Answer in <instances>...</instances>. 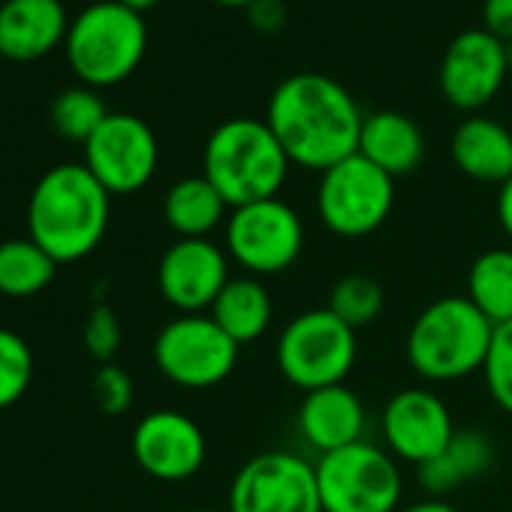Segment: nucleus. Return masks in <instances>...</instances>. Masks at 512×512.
Segmentation results:
<instances>
[{
    "label": "nucleus",
    "instance_id": "f257e3e1",
    "mask_svg": "<svg viewBox=\"0 0 512 512\" xmlns=\"http://www.w3.org/2000/svg\"><path fill=\"white\" fill-rule=\"evenodd\" d=\"M266 124L293 166L326 172L359 151L365 115L341 82L323 73H296L272 91Z\"/></svg>",
    "mask_w": 512,
    "mask_h": 512
},
{
    "label": "nucleus",
    "instance_id": "f03ea898",
    "mask_svg": "<svg viewBox=\"0 0 512 512\" xmlns=\"http://www.w3.org/2000/svg\"><path fill=\"white\" fill-rule=\"evenodd\" d=\"M112 193L85 163L52 166L28 199V235L58 266L91 256L106 238Z\"/></svg>",
    "mask_w": 512,
    "mask_h": 512
},
{
    "label": "nucleus",
    "instance_id": "7ed1b4c3",
    "mask_svg": "<svg viewBox=\"0 0 512 512\" xmlns=\"http://www.w3.org/2000/svg\"><path fill=\"white\" fill-rule=\"evenodd\" d=\"M290 166L266 118H229L217 124L202 151V175L229 208L275 199L287 184Z\"/></svg>",
    "mask_w": 512,
    "mask_h": 512
},
{
    "label": "nucleus",
    "instance_id": "20e7f679",
    "mask_svg": "<svg viewBox=\"0 0 512 512\" xmlns=\"http://www.w3.org/2000/svg\"><path fill=\"white\" fill-rule=\"evenodd\" d=\"M494 323L467 296H443L425 305L410 323L404 356L425 383H458L479 374L491 347Z\"/></svg>",
    "mask_w": 512,
    "mask_h": 512
},
{
    "label": "nucleus",
    "instance_id": "39448f33",
    "mask_svg": "<svg viewBox=\"0 0 512 512\" xmlns=\"http://www.w3.org/2000/svg\"><path fill=\"white\" fill-rule=\"evenodd\" d=\"M148 49V25L118 0L85 7L67 31L64 52L76 79L88 88H112L130 79Z\"/></svg>",
    "mask_w": 512,
    "mask_h": 512
},
{
    "label": "nucleus",
    "instance_id": "423d86ee",
    "mask_svg": "<svg viewBox=\"0 0 512 512\" xmlns=\"http://www.w3.org/2000/svg\"><path fill=\"white\" fill-rule=\"evenodd\" d=\"M356 356V329H350L329 308L296 314L281 329L275 344V365L281 377L302 392L344 383L356 365Z\"/></svg>",
    "mask_w": 512,
    "mask_h": 512
},
{
    "label": "nucleus",
    "instance_id": "0eeeda50",
    "mask_svg": "<svg viewBox=\"0 0 512 512\" xmlns=\"http://www.w3.org/2000/svg\"><path fill=\"white\" fill-rule=\"evenodd\" d=\"M317 488L323 512H398L404 476L398 458L371 440L320 455Z\"/></svg>",
    "mask_w": 512,
    "mask_h": 512
},
{
    "label": "nucleus",
    "instance_id": "6e6552de",
    "mask_svg": "<svg viewBox=\"0 0 512 512\" xmlns=\"http://www.w3.org/2000/svg\"><path fill=\"white\" fill-rule=\"evenodd\" d=\"M229 260L250 278H278L290 272L305 250V220L281 196L229 211L223 226Z\"/></svg>",
    "mask_w": 512,
    "mask_h": 512
},
{
    "label": "nucleus",
    "instance_id": "1a4fd4ad",
    "mask_svg": "<svg viewBox=\"0 0 512 512\" xmlns=\"http://www.w3.org/2000/svg\"><path fill=\"white\" fill-rule=\"evenodd\" d=\"M395 208V178L365 160L359 151L320 172L317 214L338 238L374 235Z\"/></svg>",
    "mask_w": 512,
    "mask_h": 512
},
{
    "label": "nucleus",
    "instance_id": "9d476101",
    "mask_svg": "<svg viewBox=\"0 0 512 512\" xmlns=\"http://www.w3.org/2000/svg\"><path fill=\"white\" fill-rule=\"evenodd\" d=\"M238 350L208 314H178L154 338V365L181 389H214L235 371Z\"/></svg>",
    "mask_w": 512,
    "mask_h": 512
},
{
    "label": "nucleus",
    "instance_id": "9b49d317",
    "mask_svg": "<svg viewBox=\"0 0 512 512\" xmlns=\"http://www.w3.org/2000/svg\"><path fill=\"white\" fill-rule=\"evenodd\" d=\"M226 512H323L317 467L287 449L253 455L232 476Z\"/></svg>",
    "mask_w": 512,
    "mask_h": 512
},
{
    "label": "nucleus",
    "instance_id": "f8f14e48",
    "mask_svg": "<svg viewBox=\"0 0 512 512\" xmlns=\"http://www.w3.org/2000/svg\"><path fill=\"white\" fill-rule=\"evenodd\" d=\"M85 166L112 196L139 193L160 166L157 136L130 112H109L100 130L85 142Z\"/></svg>",
    "mask_w": 512,
    "mask_h": 512
},
{
    "label": "nucleus",
    "instance_id": "ddd939ff",
    "mask_svg": "<svg viewBox=\"0 0 512 512\" xmlns=\"http://www.w3.org/2000/svg\"><path fill=\"white\" fill-rule=\"evenodd\" d=\"M229 253L211 238H178L157 263V290L178 314H208L229 284Z\"/></svg>",
    "mask_w": 512,
    "mask_h": 512
},
{
    "label": "nucleus",
    "instance_id": "4468645a",
    "mask_svg": "<svg viewBox=\"0 0 512 512\" xmlns=\"http://www.w3.org/2000/svg\"><path fill=\"white\" fill-rule=\"evenodd\" d=\"M506 73V46L485 28H470L449 43L437 82L452 109L476 115L497 97Z\"/></svg>",
    "mask_w": 512,
    "mask_h": 512
},
{
    "label": "nucleus",
    "instance_id": "2eb2a0df",
    "mask_svg": "<svg viewBox=\"0 0 512 512\" xmlns=\"http://www.w3.org/2000/svg\"><path fill=\"white\" fill-rule=\"evenodd\" d=\"M380 428H383L386 449L398 461L416 467H422L437 452H443V446L458 431L449 404L434 389H422V386L395 392L380 413Z\"/></svg>",
    "mask_w": 512,
    "mask_h": 512
},
{
    "label": "nucleus",
    "instance_id": "dca6fc26",
    "mask_svg": "<svg viewBox=\"0 0 512 512\" xmlns=\"http://www.w3.org/2000/svg\"><path fill=\"white\" fill-rule=\"evenodd\" d=\"M136 464L160 482H184L196 476L208 455L205 431L181 410L163 407L145 413L133 428Z\"/></svg>",
    "mask_w": 512,
    "mask_h": 512
},
{
    "label": "nucleus",
    "instance_id": "f3484780",
    "mask_svg": "<svg viewBox=\"0 0 512 512\" xmlns=\"http://www.w3.org/2000/svg\"><path fill=\"white\" fill-rule=\"evenodd\" d=\"M70 16L61 0H4L0 4V58L31 64L64 46Z\"/></svg>",
    "mask_w": 512,
    "mask_h": 512
},
{
    "label": "nucleus",
    "instance_id": "a211bd4d",
    "mask_svg": "<svg viewBox=\"0 0 512 512\" xmlns=\"http://www.w3.org/2000/svg\"><path fill=\"white\" fill-rule=\"evenodd\" d=\"M365 422V404L347 383L305 392L296 413L299 434L317 455H329L365 440Z\"/></svg>",
    "mask_w": 512,
    "mask_h": 512
},
{
    "label": "nucleus",
    "instance_id": "6ab92c4d",
    "mask_svg": "<svg viewBox=\"0 0 512 512\" xmlns=\"http://www.w3.org/2000/svg\"><path fill=\"white\" fill-rule=\"evenodd\" d=\"M452 163L479 184H506L512 178V133L494 118L470 115L449 139Z\"/></svg>",
    "mask_w": 512,
    "mask_h": 512
},
{
    "label": "nucleus",
    "instance_id": "aec40b11",
    "mask_svg": "<svg viewBox=\"0 0 512 512\" xmlns=\"http://www.w3.org/2000/svg\"><path fill=\"white\" fill-rule=\"evenodd\" d=\"M359 154L383 169L389 178H404L416 172L425 160V136L413 118L404 112L380 109L365 115L359 133Z\"/></svg>",
    "mask_w": 512,
    "mask_h": 512
},
{
    "label": "nucleus",
    "instance_id": "412c9836",
    "mask_svg": "<svg viewBox=\"0 0 512 512\" xmlns=\"http://www.w3.org/2000/svg\"><path fill=\"white\" fill-rule=\"evenodd\" d=\"M208 317L238 347H247L269 332V326L275 320V302H272L269 287L260 278L238 275V278H229V284L211 305Z\"/></svg>",
    "mask_w": 512,
    "mask_h": 512
},
{
    "label": "nucleus",
    "instance_id": "4be33fe9",
    "mask_svg": "<svg viewBox=\"0 0 512 512\" xmlns=\"http://www.w3.org/2000/svg\"><path fill=\"white\" fill-rule=\"evenodd\" d=\"M229 205L205 175L178 178L163 196V220L178 238H211L229 220Z\"/></svg>",
    "mask_w": 512,
    "mask_h": 512
},
{
    "label": "nucleus",
    "instance_id": "5701e85b",
    "mask_svg": "<svg viewBox=\"0 0 512 512\" xmlns=\"http://www.w3.org/2000/svg\"><path fill=\"white\" fill-rule=\"evenodd\" d=\"M494 461V446L485 431L461 428L455 437L437 452L431 461H425L419 470V482L428 491V497H446L467 485L470 479L482 476Z\"/></svg>",
    "mask_w": 512,
    "mask_h": 512
},
{
    "label": "nucleus",
    "instance_id": "b1692460",
    "mask_svg": "<svg viewBox=\"0 0 512 512\" xmlns=\"http://www.w3.org/2000/svg\"><path fill=\"white\" fill-rule=\"evenodd\" d=\"M58 263L28 235L0 241V296L34 299L55 281Z\"/></svg>",
    "mask_w": 512,
    "mask_h": 512
},
{
    "label": "nucleus",
    "instance_id": "393cba45",
    "mask_svg": "<svg viewBox=\"0 0 512 512\" xmlns=\"http://www.w3.org/2000/svg\"><path fill=\"white\" fill-rule=\"evenodd\" d=\"M467 299L494 326L512 320V247L479 253L467 272Z\"/></svg>",
    "mask_w": 512,
    "mask_h": 512
},
{
    "label": "nucleus",
    "instance_id": "a878e982",
    "mask_svg": "<svg viewBox=\"0 0 512 512\" xmlns=\"http://www.w3.org/2000/svg\"><path fill=\"white\" fill-rule=\"evenodd\" d=\"M106 118H109V109H106L103 97L88 85L67 88L52 103V127L70 142L85 145L100 130V124Z\"/></svg>",
    "mask_w": 512,
    "mask_h": 512
},
{
    "label": "nucleus",
    "instance_id": "bb28decb",
    "mask_svg": "<svg viewBox=\"0 0 512 512\" xmlns=\"http://www.w3.org/2000/svg\"><path fill=\"white\" fill-rule=\"evenodd\" d=\"M335 317H341L350 329H362V326H371L383 308H386V293L383 287L371 278V275H344L332 293H329V305H326Z\"/></svg>",
    "mask_w": 512,
    "mask_h": 512
},
{
    "label": "nucleus",
    "instance_id": "cd10ccee",
    "mask_svg": "<svg viewBox=\"0 0 512 512\" xmlns=\"http://www.w3.org/2000/svg\"><path fill=\"white\" fill-rule=\"evenodd\" d=\"M31 380H34V353L28 341L13 329H0V410L22 401Z\"/></svg>",
    "mask_w": 512,
    "mask_h": 512
},
{
    "label": "nucleus",
    "instance_id": "c85d7f7f",
    "mask_svg": "<svg viewBox=\"0 0 512 512\" xmlns=\"http://www.w3.org/2000/svg\"><path fill=\"white\" fill-rule=\"evenodd\" d=\"M482 377H485V389L491 395V401L512 416V320L494 326L491 335V347L482 365Z\"/></svg>",
    "mask_w": 512,
    "mask_h": 512
},
{
    "label": "nucleus",
    "instance_id": "c756f323",
    "mask_svg": "<svg viewBox=\"0 0 512 512\" xmlns=\"http://www.w3.org/2000/svg\"><path fill=\"white\" fill-rule=\"evenodd\" d=\"M121 320L118 314L109 308V305H97L88 320H85V329H82V338H85V350L100 362V365H109L115 359V353L121 350Z\"/></svg>",
    "mask_w": 512,
    "mask_h": 512
},
{
    "label": "nucleus",
    "instance_id": "7c9ffc66",
    "mask_svg": "<svg viewBox=\"0 0 512 512\" xmlns=\"http://www.w3.org/2000/svg\"><path fill=\"white\" fill-rule=\"evenodd\" d=\"M94 398H97V404H100V410L106 416L127 413L130 404H133V377L115 362L100 365L97 374H94Z\"/></svg>",
    "mask_w": 512,
    "mask_h": 512
},
{
    "label": "nucleus",
    "instance_id": "2f4dec72",
    "mask_svg": "<svg viewBox=\"0 0 512 512\" xmlns=\"http://www.w3.org/2000/svg\"><path fill=\"white\" fill-rule=\"evenodd\" d=\"M482 28L500 43H509L512 40V0H485Z\"/></svg>",
    "mask_w": 512,
    "mask_h": 512
},
{
    "label": "nucleus",
    "instance_id": "473e14b6",
    "mask_svg": "<svg viewBox=\"0 0 512 512\" xmlns=\"http://www.w3.org/2000/svg\"><path fill=\"white\" fill-rule=\"evenodd\" d=\"M247 19L253 28L275 34L287 22V7H284V0H256V4L247 7Z\"/></svg>",
    "mask_w": 512,
    "mask_h": 512
},
{
    "label": "nucleus",
    "instance_id": "72a5a7b5",
    "mask_svg": "<svg viewBox=\"0 0 512 512\" xmlns=\"http://www.w3.org/2000/svg\"><path fill=\"white\" fill-rule=\"evenodd\" d=\"M494 208H497V223H500L503 235L512 241V178L497 187V205Z\"/></svg>",
    "mask_w": 512,
    "mask_h": 512
},
{
    "label": "nucleus",
    "instance_id": "f704fd0d",
    "mask_svg": "<svg viewBox=\"0 0 512 512\" xmlns=\"http://www.w3.org/2000/svg\"><path fill=\"white\" fill-rule=\"evenodd\" d=\"M398 512H461L458 506H452L446 497H422L413 503H401Z\"/></svg>",
    "mask_w": 512,
    "mask_h": 512
},
{
    "label": "nucleus",
    "instance_id": "c9c22d12",
    "mask_svg": "<svg viewBox=\"0 0 512 512\" xmlns=\"http://www.w3.org/2000/svg\"><path fill=\"white\" fill-rule=\"evenodd\" d=\"M118 4L130 7L133 13H145V10H154L157 4H163V0H118Z\"/></svg>",
    "mask_w": 512,
    "mask_h": 512
},
{
    "label": "nucleus",
    "instance_id": "e433bc0d",
    "mask_svg": "<svg viewBox=\"0 0 512 512\" xmlns=\"http://www.w3.org/2000/svg\"><path fill=\"white\" fill-rule=\"evenodd\" d=\"M211 4L226 7V10H247L250 4H256V0H211Z\"/></svg>",
    "mask_w": 512,
    "mask_h": 512
},
{
    "label": "nucleus",
    "instance_id": "4c0bfd02",
    "mask_svg": "<svg viewBox=\"0 0 512 512\" xmlns=\"http://www.w3.org/2000/svg\"><path fill=\"white\" fill-rule=\"evenodd\" d=\"M503 46H506V61H509V70H512V40L503 43Z\"/></svg>",
    "mask_w": 512,
    "mask_h": 512
},
{
    "label": "nucleus",
    "instance_id": "58836bf2",
    "mask_svg": "<svg viewBox=\"0 0 512 512\" xmlns=\"http://www.w3.org/2000/svg\"><path fill=\"white\" fill-rule=\"evenodd\" d=\"M187 512H220V509H208V506H199V509H187Z\"/></svg>",
    "mask_w": 512,
    "mask_h": 512
}]
</instances>
